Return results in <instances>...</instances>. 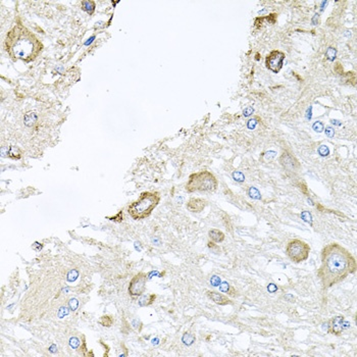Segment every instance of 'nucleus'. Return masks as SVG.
<instances>
[{
  "mask_svg": "<svg viewBox=\"0 0 357 357\" xmlns=\"http://www.w3.org/2000/svg\"><path fill=\"white\" fill-rule=\"evenodd\" d=\"M357 270V261L352 253L338 243H330L321 252V266L317 277L325 290L340 284Z\"/></svg>",
  "mask_w": 357,
  "mask_h": 357,
  "instance_id": "nucleus-1",
  "label": "nucleus"
},
{
  "mask_svg": "<svg viewBox=\"0 0 357 357\" xmlns=\"http://www.w3.org/2000/svg\"><path fill=\"white\" fill-rule=\"evenodd\" d=\"M4 47L13 60L29 63L38 57L43 49V44L23 24L16 23L7 33Z\"/></svg>",
  "mask_w": 357,
  "mask_h": 357,
  "instance_id": "nucleus-2",
  "label": "nucleus"
},
{
  "mask_svg": "<svg viewBox=\"0 0 357 357\" xmlns=\"http://www.w3.org/2000/svg\"><path fill=\"white\" fill-rule=\"evenodd\" d=\"M160 202L158 192H143L136 201L129 204L127 211L134 220H142L151 214Z\"/></svg>",
  "mask_w": 357,
  "mask_h": 357,
  "instance_id": "nucleus-3",
  "label": "nucleus"
},
{
  "mask_svg": "<svg viewBox=\"0 0 357 357\" xmlns=\"http://www.w3.org/2000/svg\"><path fill=\"white\" fill-rule=\"evenodd\" d=\"M218 187L216 176L209 171H200L190 175L186 184L188 193L195 192H214Z\"/></svg>",
  "mask_w": 357,
  "mask_h": 357,
  "instance_id": "nucleus-4",
  "label": "nucleus"
},
{
  "mask_svg": "<svg viewBox=\"0 0 357 357\" xmlns=\"http://www.w3.org/2000/svg\"><path fill=\"white\" fill-rule=\"evenodd\" d=\"M310 246L299 239H293L286 246V254L294 263H301L307 260L310 254Z\"/></svg>",
  "mask_w": 357,
  "mask_h": 357,
  "instance_id": "nucleus-5",
  "label": "nucleus"
},
{
  "mask_svg": "<svg viewBox=\"0 0 357 357\" xmlns=\"http://www.w3.org/2000/svg\"><path fill=\"white\" fill-rule=\"evenodd\" d=\"M148 277L144 272H138L137 275H135L129 283V287H128V293L129 295L132 297H138V296H142L143 293L145 292L146 290V283Z\"/></svg>",
  "mask_w": 357,
  "mask_h": 357,
  "instance_id": "nucleus-6",
  "label": "nucleus"
},
{
  "mask_svg": "<svg viewBox=\"0 0 357 357\" xmlns=\"http://www.w3.org/2000/svg\"><path fill=\"white\" fill-rule=\"evenodd\" d=\"M286 55L283 51L279 50H272L266 55L265 57V67L270 72L278 73L282 69L284 65Z\"/></svg>",
  "mask_w": 357,
  "mask_h": 357,
  "instance_id": "nucleus-7",
  "label": "nucleus"
},
{
  "mask_svg": "<svg viewBox=\"0 0 357 357\" xmlns=\"http://www.w3.org/2000/svg\"><path fill=\"white\" fill-rule=\"evenodd\" d=\"M279 162L289 171H297L300 168V163L298 159L289 151H284L279 157Z\"/></svg>",
  "mask_w": 357,
  "mask_h": 357,
  "instance_id": "nucleus-8",
  "label": "nucleus"
},
{
  "mask_svg": "<svg viewBox=\"0 0 357 357\" xmlns=\"http://www.w3.org/2000/svg\"><path fill=\"white\" fill-rule=\"evenodd\" d=\"M344 321H345V318H344L343 315L335 316L330 322L327 333L333 334V335H335V336H340V335H342V333H343V331H344V327H343Z\"/></svg>",
  "mask_w": 357,
  "mask_h": 357,
  "instance_id": "nucleus-9",
  "label": "nucleus"
},
{
  "mask_svg": "<svg viewBox=\"0 0 357 357\" xmlns=\"http://www.w3.org/2000/svg\"><path fill=\"white\" fill-rule=\"evenodd\" d=\"M207 205V201L202 198H191L187 202V209L191 212H201Z\"/></svg>",
  "mask_w": 357,
  "mask_h": 357,
  "instance_id": "nucleus-10",
  "label": "nucleus"
},
{
  "mask_svg": "<svg viewBox=\"0 0 357 357\" xmlns=\"http://www.w3.org/2000/svg\"><path fill=\"white\" fill-rule=\"evenodd\" d=\"M207 297L213 301L214 303L218 304V305H230L233 304V301H232L230 298H228V296H224L223 294L215 292V291H207Z\"/></svg>",
  "mask_w": 357,
  "mask_h": 357,
  "instance_id": "nucleus-11",
  "label": "nucleus"
},
{
  "mask_svg": "<svg viewBox=\"0 0 357 357\" xmlns=\"http://www.w3.org/2000/svg\"><path fill=\"white\" fill-rule=\"evenodd\" d=\"M209 239L214 243H222L224 240V234L218 229H211L208 232Z\"/></svg>",
  "mask_w": 357,
  "mask_h": 357,
  "instance_id": "nucleus-12",
  "label": "nucleus"
},
{
  "mask_svg": "<svg viewBox=\"0 0 357 357\" xmlns=\"http://www.w3.org/2000/svg\"><path fill=\"white\" fill-rule=\"evenodd\" d=\"M156 297H157L156 294H150V295H147V296H142L141 299L139 300V305L142 307L150 306V305H152L154 303Z\"/></svg>",
  "mask_w": 357,
  "mask_h": 357,
  "instance_id": "nucleus-13",
  "label": "nucleus"
},
{
  "mask_svg": "<svg viewBox=\"0 0 357 357\" xmlns=\"http://www.w3.org/2000/svg\"><path fill=\"white\" fill-rule=\"evenodd\" d=\"M82 8L89 14H93L95 10V2L94 1H82Z\"/></svg>",
  "mask_w": 357,
  "mask_h": 357,
  "instance_id": "nucleus-14",
  "label": "nucleus"
},
{
  "mask_svg": "<svg viewBox=\"0 0 357 357\" xmlns=\"http://www.w3.org/2000/svg\"><path fill=\"white\" fill-rule=\"evenodd\" d=\"M196 341V337L191 333H185L182 337V342L187 346H191Z\"/></svg>",
  "mask_w": 357,
  "mask_h": 357,
  "instance_id": "nucleus-15",
  "label": "nucleus"
},
{
  "mask_svg": "<svg viewBox=\"0 0 357 357\" xmlns=\"http://www.w3.org/2000/svg\"><path fill=\"white\" fill-rule=\"evenodd\" d=\"M248 195L250 198L255 200H260L261 199V194L258 191V189H256L255 187H250L248 189Z\"/></svg>",
  "mask_w": 357,
  "mask_h": 357,
  "instance_id": "nucleus-16",
  "label": "nucleus"
},
{
  "mask_svg": "<svg viewBox=\"0 0 357 357\" xmlns=\"http://www.w3.org/2000/svg\"><path fill=\"white\" fill-rule=\"evenodd\" d=\"M36 120H37V115L34 112H28L27 115H25V124H27V126H32Z\"/></svg>",
  "mask_w": 357,
  "mask_h": 357,
  "instance_id": "nucleus-17",
  "label": "nucleus"
},
{
  "mask_svg": "<svg viewBox=\"0 0 357 357\" xmlns=\"http://www.w3.org/2000/svg\"><path fill=\"white\" fill-rule=\"evenodd\" d=\"M336 55H337L336 48H334V47H329V48L326 49V57L330 61H333L335 58H336Z\"/></svg>",
  "mask_w": 357,
  "mask_h": 357,
  "instance_id": "nucleus-18",
  "label": "nucleus"
},
{
  "mask_svg": "<svg viewBox=\"0 0 357 357\" xmlns=\"http://www.w3.org/2000/svg\"><path fill=\"white\" fill-rule=\"evenodd\" d=\"M99 322H100L103 326H110L113 323V318L109 315H104L101 317Z\"/></svg>",
  "mask_w": 357,
  "mask_h": 357,
  "instance_id": "nucleus-19",
  "label": "nucleus"
},
{
  "mask_svg": "<svg viewBox=\"0 0 357 357\" xmlns=\"http://www.w3.org/2000/svg\"><path fill=\"white\" fill-rule=\"evenodd\" d=\"M233 179L235 180V181L236 182H238V183H242V182H244L245 181V176H244V174H243L242 171H234L233 172Z\"/></svg>",
  "mask_w": 357,
  "mask_h": 357,
  "instance_id": "nucleus-20",
  "label": "nucleus"
},
{
  "mask_svg": "<svg viewBox=\"0 0 357 357\" xmlns=\"http://www.w3.org/2000/svg\"><path fill=\"white\" fill-rule=\"evenodd\" d=\"M312 129L316 132V133H322V132L325 130V124H323L322 121L317 120L312 124Z\"/></svg>",
  "mask_w": 357,
  "mask_h": 357,
  "instance_id": "nucleus-21",
  "label": "nucleus"
},
{
  "mask_svg": "<svg viewBox=\"0 0 357 357\" xmlns=\"http://www.w3.org/2000/svg\"><path fill=\"white\" fill-rule=\"evenodd\" d=\"M317 152H318V154L321 156L326 157V156H327L330 154V149H329V147L326 146V145H321V146L318 147Z\"/></svg>",
  "mask_w": 357,
  "mask_h": 357,
  "instance_id": "nucleus-22",
  "label": "nucleus"
},
{
  "mask_svg": "<svg viewBox=\"0 0 357 357\" xmlns=\"http://www.w3.org/2000/svg\"><path fill=\"white\" fill-rule=\"evenodd\" d=\"M258 117H253V119L249 120L247 121V128L249 130H254L255 127L257 126V124H258Z\"/></svg>",
  "mask_w": 357,
  "mask_h": 357,
  "instance_id": "nucleus-23",
  "label": "nucleus"
},
{
  "mask_svg": "<svg viewBox=\"0 0 357 357\" xmlns=\"http://www.w3.org/2000/svg\"><path fill=\"white\" fill-rule=\"evenodd\" d=\"M208 248L211 250V252L215 253V254H218V253H220V248L215 244L214 242H212V241H209L208 242Z\"/></svg>",
  "mask_w": 357,
  "mask_h": 357,
  "instance_id": "nucleus-24",
  "label": "nucleus"
},
{
  "mask_svg": "<svg viewBox=\"0 0 357 357\" xmlns=\"http://www.w3.org/2000/svg\"><path fill=\"white\" fill-rule=\"evenodd\" d=\"M301 218L306 223H312V215L310 212L308 211H302L301 212Z\"/></svg>",
  "mask_w": 357,
  "mask_h": 357,
  "instance_id": "nucleus-25",
  "label": "nucleus"
},
{
  "mask_svg": "<svg viewBox=\"0 0 357 357\" xmlns=\"http://www.w3.org/2000/svg\"><path fill=\"white\" fill-rule=\"evenodd\" d=\"M78 275H79V272L77 271L76 270H71V271L68 272V282H73V281H76L77 278H78Z\"/></svg>",
  "mask_w": 357,
  "mask_h": 357,
  "instance_id": "nucleus-26",
  "label": "nucleus"
},
{
  "mask_svg": "<svg viewBox=\"0 0 357 357\" xmlns=\"http://www.w3.org/2000/svg\"><path fill=\"white\" fill-rule=\"evenodd\" d=\"M68 304H69V307H71V310L75 311V310H77V308H78V306H79V301L77 300L76 298H72V299H69Z\"/></svg>",
  "mask_w": 357,
  "mask_h": 357,
  "instance_id": "nucleus-27",
  "label": "nucleus"
},
{
  "mask_svg": "<svg viewBox=\"0 0 357 357\" xmlns=\"http://www.w3.org/2000/svg\"><path fill=\"white\" fill-rule=\"evenodd\" d=\"M69 346L73 349H77L80 346V340L77 337H73L69 339Z\"/></svg>",
  "mask_w": 357,
  "mask_h": 357,
  "instance_id": "nucleus-28",
  "label": "nucleus"
},
{
  "mask_svg": "<svg viewBox=\"0 0 357 357\" xmlns=\"http://www.w3.org/2000/svg\"><path fill=\"white\" fill-rule=\"evenodd\" d=\"M230 288H231V285L227 282H223L222 285H219V290L222 291V292H224V293L229 292Z\"/></svg>",
  "mask_w": 357,
  "mask_h": 357,
  "instance_id": "nucleus-29",
  "label": "nucleus"
},
{
  "mask_svg": "<svg viewBox=\"0 0 357 357\" xmlns=\"http://www.w3.org/2000/svg\"><path fill=\"white\" fill-rule=\"evenodd\" d=\"M325 133H326V135L329 138H333L334 136H335V130H334V128H332V127H326Z\"/></svg>",
  "mask_w": 357,
  "mask_h": 357,
  "instance_id": "nucleus-30",
  "label": "nucleus"
},
{
  "mask_svg": "<svg viewBox=\"0 0 357 357\" xmlns=\"http://www.w3.org/2000/svg\"><path fill=\"white\" fill-rule=\"evenodd\" d=\"M210 283H211L212 286L218 287L220 285V279L218 277V275H213V277H211V279H210Z\"/></svg>",
  "mask_w": 357,
  "mask_h": 357,
  "instance_id": "nucleus-31",
  "label": "nucleus"
},
{
  "mask_svg": "<svg viewBox=\"0 0 357 357\" xmlns=\"http://www.w3.org/2000/svg\"><path fill=\"white\" fill-rule=\"evenodd\" d=\"M132 326H133L134 327L136 330H138L139 331V329H138V326L140 327V330L142 329V322L139 321L138 318H135V319H133V322H132Z\"/></svg>",
  "mask_w": 357,
  "mask_h": 357,
  "instance_id": "nucleus-32",
  "label": "nucleus"
},
{
  "mask_svg": "<svg viewBox=\"0 0 357 357\" xmlns=\"http://www.w3.org/2000/svg\"><path fill=\"white\" fill-rule=\"evenodd\" d=\"M228 295L229 296H231V297H237V296H239V294H238V292H237V290L234 288L233 286H231V288H230V290H229V292L227 293Z\"/></svg>",
  "mask_w": 357,
  "mask_h": 357,
  "instance_id": "nucleus-33",
  "label": "nucleus"
},
{
  "mask_svg": "<svg viewBox=\"0 0 357 357\" xmlns=\"http://www.w3.org/2000/svg\"><path fill=\"white\" fill-rule=\"evenodd\" d=\"M267 290H268V292L270 293H275V292H277L278 291V287H277V285H275V284H270L267 286Z\"/></svg>",
  "mask_w": 357,
  "mask_h": 357,
  "instance_id": "nucleus-34",
  "label": "nucleus"
},
{
  "mask_svg": "<svg viewBox=\"0 0 357 357\" xmlns=\"http://www.w3.org/2000/svg\"><path fill=\"white\" fill-rule=\"evenodd\" d=\"M253 111H254V109H253L252 107H247V108H246V109L244 110V111H243V115L247 117V116H249V115H251L252 113H253Z\"/></svg>",
  "mask_w": 357,
  "mask_h": 357,
  "instance_id": "nucleus-35",
  "label": "nucleus"
},
{
  "mask_svg": "<svg viewBox=\"0 0 357 357\" xmlns=\"http://www.w3.org/2000/svg\"><path fill=\"white\" fill-rule=\"evenodd\" d=\"M311 109H312V107H310V108H309V109L307 110V115H306L307 120H310V119H311Z\"/></svg>",
  "mask_w": 357,
  "mask_h": 357,
  "instance_id": "nucleus-36",
  "label": "nucleus"
},
{
  "mask_svg": "<svg viewBox=\"0 0 357 357\" xmlns=\"http://www.w3.org/2000/svg\"><path fill=\"white\" fill-rule=\"evenodd\" d=\"M332 121V124H337V126H341V123H339V120H331Z\"/></svg>",
  "mask_w": 357,
  "mask_h": 357,
  "instance_id": "nucleus-37",
  "label": "nucleus"
}]
</instances>
